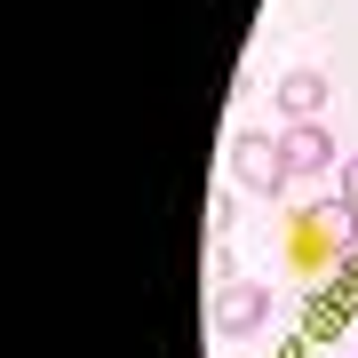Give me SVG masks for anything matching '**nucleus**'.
<instances>
[{
  "label": "nucleus",
  "mask_w": 358,
  "mask_h": 358,
  "mask_svg": "<svg viewBox=\"0 0 358 358\" xmlns=\"http://www.w3.org/2000/svg\"><path fill=\"white\" fill-rule=\"evenodd\" d=\"M231 167H239V183H247V192H263V199H279L287 176H294L279 136H231Z\"/></svg>",
  "instance_id": "nucleus-1"
},
{
  "label": "nucleus",
  "mask_w": 358,
  "mask_h": 358,
  "mask_svg": "<svg viewBox=\"0 0 358 358\" xmlns=\"http://www.w3.org/2000/svg\"><path fill=\"white\" fill-rule=\"evenodd\" d=\"M279 143H287V167H294V176H327V167H334V136L319 128V120H303V128H287Z\"/></svg>",
  "instance_id": "nucleus-3"
},
{
  "label": "nucleus",
  "mask_w": 358,
  "mask_h": 358,
  "mask_svg": "<svg viewBox=\"0 0 358 358\" xmlns=\"http://www.w3.org/2000/svg\"><path fill=\"white\" fill-rule=\"evenodd\" d=\"M215 334H255L263 319H271V287H247V279H231L223 294H215Z\"/></svg>",
  "instance_id": "nucleus-2"
},
{
  "label": "nucleus",
  "mask_w": 358,
  "mask_h": 358,
  "mask_svg": "<svg viewBox=\"0 0 358 358\" xmlns=\"http://www.w3.org/2000/svg\"><path fill=\"white\" fill-rule=\"evenodd\" d=\"M343 199H350V207H358V152H350V159H343Z\"/></svg>",
  "instance_id": "nucleus-5"
},
{
  "label": "nucleus",
  "mask_w": 358,
  "mask_h": 358,
  "mask_svg": "<svg viewBox=\"0 0 358 358\" xmlns=\"http://www.w3.org/2000/svg\"><path fill=\"white\" fill-rule=\"evenodd\" d=\"M279 112L294 120V128L319 120V112H327V80H319V72H287V80H279Z\"/></svg>",
  "instance_id": "nucleus-4"
}]
</instances>
